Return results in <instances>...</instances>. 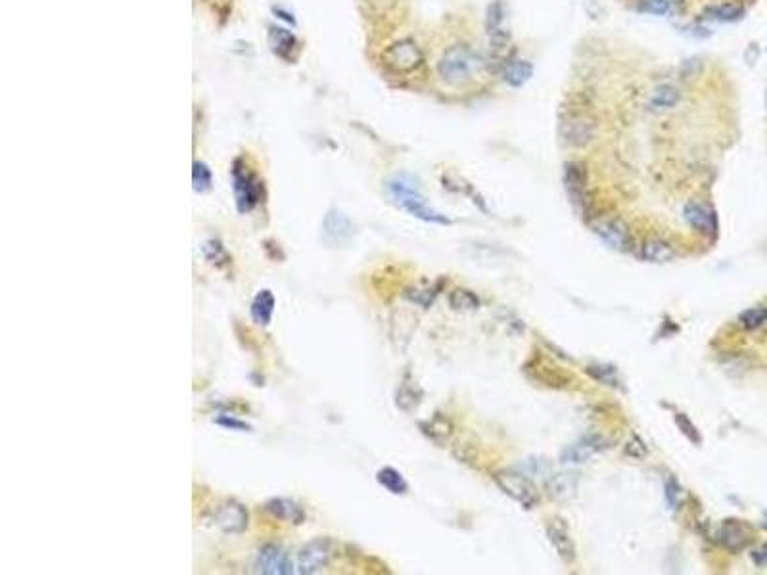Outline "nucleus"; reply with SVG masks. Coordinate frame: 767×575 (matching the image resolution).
I'll return each mask as SVG.
<instances>
[{
	"label": "nucleus",
	"mask_w": 767,
	"mask_h": 575,
	"mask_svg": "<svg viewBox=\"0 0 767 575\" xmlns=\"http://www.w3.org/2000/svg\"><path fill=\"white\" fill-rule=\"evenodd\" d=\"M248 520L250 516H248L246 506L235 498H227L219 503L213 512V522L225 533H242L248 527Z\"/></svg>",
	"instance_id": "423d86ee"
},
{
	"label": "nucleus",
	"mask_w": 767,
	"mask_h": 575,
	"mask_svg": "<svg viewBox=\"0 0 767 575\" xmlns=\"http://www.w3.org/2000/svg\"><path fill=\"white\" fill-rule=\"evenodd\" d=\"M386 63L395 71H412L422 61L419 46L412 41H399L386 50Z\"/></svg>",
	"instance_id": "1a4fd4ad"
},
{
	"label": "nucleus",
	"mask_w": 767,
	"mask_h": 575,
	"mask_svg": "<svg viewBox=\"0 0 767 575\" xmlns=\"http://www.w3.org/2000/svg\"><path fill=\"white\" fill-rule=\"evenodd\" d=\"M673 418H675V424H677V427H679L681 434L687 437L690 443L695 445L702 443V437H700V434H698L697 426L690 422V418L687 416V414H683V412H675Z\"/></svg>",
	"instance_id": "c85d7f7f"
},
{
	"label": "nucleus",
	"mask_w": 767,
	"mask_h": 575,
	"mask_svg": "<svg viewBox=\"0 0 767 575\" xmlns=\"http://www.w3.org/2000/svg\"><path fill=\"white\" fill-rule=\"evenodd\" d=\"M679 100H681L679 88L673 87V85H660V87L656 88V90L653 92L650 100H648V110L654 112V114H660V112H666V110L675 108Z\"/></svg>",
	"instance_id": "a211bd4d"
},
{
	"label": "nucleus",
	"mask_w": 767,
	"mask_h": 575,
	"mask_svg": "<svg viewBox=\"0 0 767 575\" xmlns=\"http://www.w3.org/2000/svg\"><path fill=\"white\" fill-rule=\"evenodd\" d=\"M253 572L263 575H290L297 569L284 547L277 543H267L255 554Z\"/></svg>",
	"instance_id": "39448f33"
},
{
	"label": "nucleus",
	"mask_w": 767,
	"mask_h": 575,
	"mask_svg": "<svg viewBox=\"0 0 767 575\" xmlns=\"http://www.w3.org/2000/svg\"><path fill=\"white\" fill-rule=\"evenodd\" d=\"M275 309H277V297L270 290H259L255 297L252 299V305H250V316L257 326L267 328L272 323V316H275Z\"/></svg>",
	"instance_id": "2eb2a0df"
},
{
	"label": "nucleus",
	"mask_w": 767,
	"mask_h": 575,
	"mask_svg": "<svg viewBox=\"0 0 767 575\" xmlns=\"http://www.w3.org/2000/svg\"><path fill=\"white\" fill-rule=\"evenodd\" d=\"M752 560H754V564L759 567H767V543L766 545H761L759 549H756L754 552H752Z\"/></svg>",
	"instance_id": "f704fd0d"
},
{
	"label": "nucleus",
	"mask_w": 767,
	"mask_h": 575,
	"mask_svg": "<svg viewBox=\"0 0 767 575\" xmlns=\"http://www.w3.org/2000/svg\"><path fill=\"white\" fill-rule=\"evenodd\" d=\"M739 323L746 330H756L759 326H764L767 323V307H752L748 311H744L739 316Z\"/></svg>",
	"instance_id": "a878e982"
},
{
	"label": "nucleus",
	"mask_w": 767,
	"mask_h": 575,
	"mask_svg": "<svg viewBox=\"0 0 767 575\" xmlns=\"http://www.w3.org/2000/svg\"><path fill=\"white\" fill-rule=\"evenodd\" d=\"M679 495H681L679 483H677L673 478L666 479V485H664V497H666V503H668V506H670V510H675V508H677V505H679Z\"/></svg>",
	"instance_id": "473e14b6"
},
{
	"label": "nucleus",
	"mask_w": 767,
	"mask_h": 575,
	"mask_svg": "<svg viewBox=\"0 0 767 575\" xmlns=\"http://www.w3.org/2000/svg\"><path fill=\"white\" fill-rule=\"evenodd\" d=\"M587 372L595 376L597 380H601V382H608L610 385H616V372H614L612 366H589Z\"/></svg>",
	"instance_id": "72a5a7b5"
},
{
	"label": "nucleus",
	"mask_w": 767,
	"mask_h": 575,
	"mask_svg": "<svg viewBox=\"0 0 767 575\" xmlns=\"http://www.w3.org/2000/svg\"><path fill=\"white\" fill-rule=\"evenodd\" d=\"M323 236L330 245L346 244L353 236V223L341 211L330 210L323 221Z\"/></svg>",
	"instance_id": "ddd939ff"
},
{
	"label": "nucleus",
	"mask_w": 767,
	"mask_h": 575,
	"mask_svg": "<svg viewBox=\"0 0 767 575\" xmlns=\"http://www.w3.org/2000/svg\"><path fill=\"white\" fill-rule=\"evenodd\" d=\"M332 554L334 550H332V541L328 537H317V539L309 541L297 552V574H321L323 569L330 566Z\"/></svg>",
	"instance_id": "20e7f679"
},
{
	"label": "nucleus",
	"mask_w": 767,
	"mask_h": 575,
	"mask_svg": "<svg viewBox=\"0 0 767 575\" xmlns=\"http://www.w3.org/2000/svg\"><path fill=\"white\" fill-rule=\"evenodd\" d=\"M604 449V439L601 436H587L579 439L577 443L570 445L566 451L562 453V462L566 464H581L587 462L595 453Z\"/></svg>",
	"instance_id": "dca6fc26"
},
{
	"label": "nucleus",
	"mask_w": 767,
	"mask_h": 575,
	"mask_svg": "<svg viewBox=\"0 0 767 575\" xmlns=\"http://www.w3.org/2000/svg\"><path fill=\"white\" fill-rule=\"evenodd\" d=\"M545 532H547V537H549L550 545L555 547V550H557V554L560 556V560H562L564 564H572V562L575 560V545H574V539H572V535H570V529H568L566 523L562 522V520H558V518H555V520L547 522Z\"/></svg>",
	"instance_id": "f8f14e48"
},
{
	"label": "nucleus",
	"mask_w": 767,
	"mask_h": 575,
	"mask_svg": "<svg viewBox=\"0 0 767 575\" xmlns=\"http://www.w3.org/2000/svg\"><path fill=\"white\" fill-rule=\"evenodd\" d=\"M481 58L472 50L468 44H455L447 48L437 63V73L447 85L461 87L470 83L481 70Z\"/></svg>",
	"instance_id": "f257e3e1"
},
{
	"label": "nucleus",
	"mask_w": 767,
	"mask_h": 575,
	"mask_svg": "<svg viewBox=\"0 0 767 575\" xmlns=\"http://www.w3.org/2000/svg\"><path fill=\"white\" fill-rule=\"evenodd\" d=\"M211 171L210 167L201 161L194 163V171H192V183H194V190L196 192H208L211 188Z\"/></svg>",
	"instance_id": "cd10ccee"
},
{
	"label": "nucleus",
	"mask_w": 767,
	"mask_h": 575,
	"mask_svg": "<svg viewBox=\"0 0 767 575\" xmlns=\"http://www.w3.org/2000/svg\"><path fill=\"white\" fill-rule=\"evenodd\" d=\"M449 305L453 311H476L479 307V299L470 290L457 288L449 296Z\"/></svg>",
	"instance_id": "5701e85b"
},
{
	"label": "nucleus",
	"mask_w": 767,
	"mask_h": 575,
	"mask_svg": "<svg viewBox=\"0 0 767 575\" xmlns=\"http://www.w3.org/2000/svg\"><path fill=\"white\" fill-rule=\"evenodd\" d=\"M643 257L650 263H670L675 257V250L664 240H648L643 245Z\"/></svg>",
	"instance_id": "aec40b11"
},
{
	"label": "nucleus",
	"mask_w": 767,
	"mask_h": 575,
	"mask_svg": "<svg viewBox=\"0 0 767 575\" xmlns=\"http://www.w3.org/2000/svg\"><path fill=\"white\" fill-rule=\"evenodd\" d=\"M564 184L570 194V200L575 205L585 203V190H587V174L579 163H566L564 167Z\"/></svg>",
	"instance_id": "f3484780"
},
{
	"label": "nucleus",
	"mask_w": 767,
	"mask_h": 575,
	"mask_svg": "<svg viewBox=\"0 0 767 575\" xmlns=\"http://www.w3.org/2000/svg\"><path fill=\"white\" fill-rule=\"evenodd\" d=\"M752 537H754L752 527L742 520H725L719 527V541H721L725 549L731 550V552L746 549L752 543Z\"/></svg>",
	"instance_id": "9b49d317"
},
{
	"label": "nucleus",
	"mask_w": 767,
	"mask_h": 575,
	"mask_svg": "<svg viewBox=\"0 0 767 575\" xmlns=\"http://www.w3.org/2000/svg\"><path fill=\"white\" fill-rule=\"evenodd\" d=\"M708 16L717 21H737L744 16V8L741 4L724 2V4H715L712 8H708Z\"/></svg>",
	"instance_id": "393cba45"
},
{
	"label": "nucleus",
	"mask_w": 767,
	"mask_h": 575,
	"mask_svg": "<svg viewBox=\"0 0 767 575\" xmlns=\"http://www.w3.org/2000/svg\"><path fill=\"white\" fill-rule=\"evenodd\" d=\"M201 255H203L206 261L211 263V265H215V267H219V269L232 261L230 255L227 253V250H225V245L221 244L219 240H215V238L206 240V242L201 244Z\"/></svg>",
	"instance_id": "412c9836"
},
{
	"label": "nucleus",
	"mask_w": 767,
	"mask_h": 575,
	"mask_svg": "<svg viewBox=\"0 0 767 575\" xmlns=\"http://www.w3.org/2000/svg\"><path fill=\"white\" fill-rule=\"evenodd\" d=\"M560 134L566 144L570 146H585L591 142L595 137V125L587 117L581 115H572L568 121H562L560 125Z\"/></svg>",
	"instance_id": "4468645a"
},
{
	"label": "nucleus",
	"mask_w": 767,
	"mask_h": 575,
	"mask_svg": "<svg viewBox=\"0 0 767 575\" xmlns=\"http://www.w3.org/2000/svg\"><path fill=\"white\" fill-rule=\"evenodd\" d=\"M263 508H265V512H267L270 518L280 520V522L294 523V525H301V523L306 522V510H303V506L299 505L297 501H294V498L270 497L269 501L263 505Z\"/></svg>",
	"instance_id": "9d476101"
},
{
	"label": "nucleus",
	"mask_w": 767,
	"mask_h": 575,
	"mask_svg": "<svg viewBox=\"0 0 767 575\" xmlns=\"http://www.w3.org/2000/svg\"><path fill=\"white\" fill-rule=\"evenodd\" d=\"M493 479H495V483H497L499 489L505 493L506 497L516 501L524 508H533V506L539 503L537 487L533 485L532 479L526 478L524 474H518V472H497L493 476Z\"/></svg>",
	"instance_id": "7ed1b4c3"
},
{
	"label": "nucleus",
	"mask_w": 767,
	"mask_h": 575,
	"mask_svg": "<svg viewBox=\"0 0 767 575\" xmlns=\"http://www.w3.org/2000/svg\"><path fill=\"white\" fill-rule=\"evenodd\" d=\"M232 190L236 210L244 215L255 210L259 201H263V183L257 174L248 169L242 159H236L232 165Z\"/></svg>",
	"instance_id": "f03ea898"
},
{
	"label": "nucleus",
	"mask_w": 767,
	"mask_h": 575,
	"mask_svg": "<svg viewBox=\"0 0 767 575\" xmlns=\"http://www.w3.org/2000/svg\"><path fill=\"white\" fill-rule=\"evenodd\" d=\"M683 217L689 223L690 228H695L700 234L708 236V238H714L717 234V217H715V211L702 203V201H689L685 208H683Z\"/></svg>",
	"instance_id": "6e6552de"
},
{
	"label": "nucleus",
	"mask_w": 767,
	"mask_h": 575,
	"mask_svg": "<svg viewBox=\"0 0 767 575\" xmlns=\"http://www.w3.org/2000/svg\"><path fill=\"white\" fill-rule=\"evenodd\" d=\"M436 290H407L405 292V297L407 299H410L412 303H417V305H422V307H430V303L434 301V297H436Z\"/></svg>",
	"instance_id": "2f4dec72"
},
{
	"label": "nucleus",
	"mask_w": 767,
	"mask_h": 575,
	"mask_svg": "<svg viewBox=\"0 0 767 575\" xmlns=\"http://www.w3.org/2000/svg\"><path fill=\"white\" fill-rule=\"evenodd\" d=\"M213 422H215L217 426L225 427V430H232V432H252V426H250L246 420L236 418V416L228 414V412H221L219 416L213 418Z\"/></svg>",
	"instance_id": "c756f323"
},
{
	"label": "nucleus",
	"mask_w": 767,
	"mask_h": 575,
	"mask_svg": "<svg viewBox=\"0 0 767 575\" xmlns=\"http://www.w3.org/2000/svg\"><path fill=\"white\" fill-rule=\"evenodd\" d=\"M595 234L601 238L604 244H608L612 250L618 252H628L631 248V232L629 227L621 219H604L593 225Z\"/></svg>",
	"instance_id": "0eeeda50"
},
{
	"label": "nucleus",
	"mask_w": 767,
	"mask_h": 575,
	"mask_svg": "<svg viewBox=\"0 0 767 575\" xmlns=\"http://www.w3.org/2000/svg\"><path fill=\"white\" fill-rule=\"evenodd\" d=\"M533 68L530 61L526 60H512L505 70V81L512 87H522L528 79L532 77Z\"/></svg>",
	"instance_id": "4be33fe9"
},
{
	"label": "nucleus",
	"mask_w": 767,
	"mask_h": 575,
	"mask_svg": "<svg viewBox=\"0 0 767 575\" xmlns=\"http://www.w3.org/2000/svg\"><path fill=\"white\" fill-rule=\"evenodd\" d=\"M395 403H397L399 409L405 410V412H409V410L415 409V407L420 403L419 393H417V390H415L412 385L403 382L401 385H399V390H397V395H395Z\"/></svg>",
	"instance_id": "bb28decb"
},
{
	"label": "nucleus",
	"mask_w": 767,
	"mask_h": 575,
	"mask_svg": "<svg viewBox=\"0 0 767 575\" xmlns=\"http://www.w3.org/2000/svg\"><path fill=\"white\" fill-rule=\"evenodd\" d=\"M575 481L570 474H558L549 481V493L552 498H568L574 495Z\"/></svg>",
	"instance_id": "b1692460"
},
{
	"label": "nucleus",
	"mask_w": 767,
	"mask_h": 575,
	"mask_svg": "<svg viewBox=\"0 0 767 575\" xmlns=\"http://www.w3.org/2000/svg\"><path fill=\"white\" fill-rule=\"evenodd\" d=\"M376 481L392 495H405L409 491V483L405 481L403 474L392 466H384L376 472Z\"/></svg>",
	"instance_id": "6ab92c4d"
},
{
	"label": "nucleus",
	"mask_w": 767,
	"mask_h": 575,
	"mask_svg": "<svg viewBox=\"0 0 767 575\" xmlns=\"http://www.w3.org/2000/svg\"><path fill=\"white\" fill-rule=\"evenodd\" d=\"M639 6L646 14L666 16L671 10V0H639Z\"/></svg>",
	"instance_id": "7c9ffc66"
}]
</instances>
